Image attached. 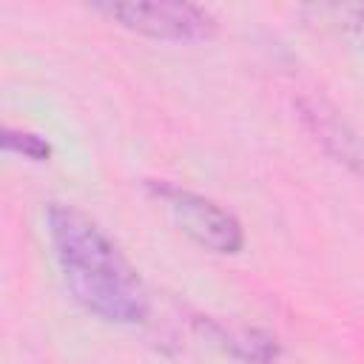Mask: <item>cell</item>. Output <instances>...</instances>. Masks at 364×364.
<instances>
[{
  "label": "cell",
  "mask_w": 364,
  "mask_h": 364,
  "mask_svg": "<svg viewBox=\"0 0 364 364\" xmlns=\"http://www.w3.org/2000/svg\"><path fill=\"white\" fill-rule=\"evenodd\" d=\"M193 324L205 338H210L222 353H228L239 364H273L282 353L279 338L259 327L225 324L216 318H196Z\"/></svg>",
  "instance_id": "cell-4"
},
{
  "label": "cell",
  "mask_w": 364,
  "mask_h": 364,
  "mask_svg": "<svg viewBox=\"0 0 364 364\" xmlns=\"http://www.w3.org/2000/svg\"><path fill=\"white\" fill-rule=\"evenodd\" d=\"M341 17H344V31L358 43V46H364V3H358V6H344L341 9Z\"/></svg>",
  "instance_id": "cell-6"
},
{
  "label": "cell",
  "mask_w": 364,
  "mask_h": 364,
  "mask_svg": "<svg viewBox=\"0 0 364 364\" xmlns=\"http://www.w3.org/2000/svg\"><path fill=\"white\" fill-rule=\"evenodd\" d=\"M94 11L105 14L117 26L162 40V43H205L219 31L216 17L196 3L165 0H131V3H94Z\"/></svg>",
  "instance_id": "cell-2"
},
{
  "label": "cell",
  "mask_w": 364,
  "mask_h": 364,
  "mask_svg": "<svg viewBox=\"0 0 364 364\" xmlns=\"http://www.w3.org/2000/svg\"><path fill=\"white\" fill-rule=\"evenodd\" d=\"M3 151L6 154H17L23 159H31V162H48L51 156V145L46 136L34 134V131H23V128H3Z\"/></svg>",
  "instance_id": "cell-5"
},
{
  "label": "cell",
  "mask_w": 364,
  "mask_h": 364,
  "mask_svg": "<svg viewBox=\"0 0 364 364\" xmlns=\"http://www.w3.org/2000/svg\"><path fill=\"white\" fill-rule=\"evenodd\" d=\"M145 188L154 199H159L171 210L173 222L196 245H202L213 253H239L245 247L242 222L228 208L213 202L210 196L191 191L185 185L168 182V179H148Z\"/></svg>",
  "instance_id": "cell-3"
},
{
  "label": "cell",
  "mask_w": 364,
  "mask_h": 364,
  "mask_svg": "<svg viewBox=\"0 0 364 364\" xmlns=\"http://www.w3.org/2000/svg\"><path fill=\"white\" fill-rule=\"evenodd\" d=\"M46 230L74 301L105 324L134 327L151 316V293L114 239L80 208L48 202Z\"/></svg>",
  "instance_id": "cell-1"
}]
</instances>
